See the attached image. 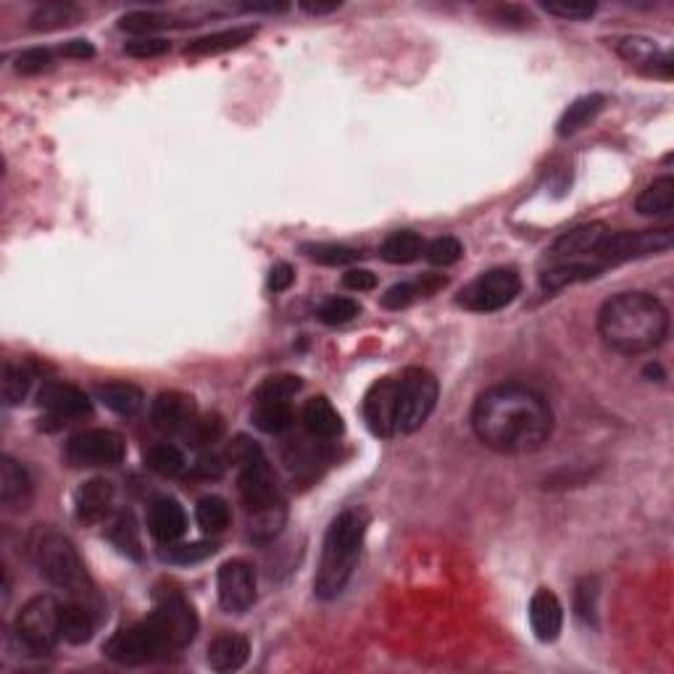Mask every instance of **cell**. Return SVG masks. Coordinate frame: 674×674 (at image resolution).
<instances>
[{
	"label": "cell",
	"mask_w": 674,
	"mask_h": 674,
	"mask_svg": "<svg viewBox=\"0 0 674 674\" xmlns=\"http://www.w3.org/2000/svg\"><path fill=\"white\" fill-rule=\"evenodd\" d=\"M472 430L490 451L524 456L548 443L553 411L538 390L524 385H495L474 401Z\"/></svg>",
	"instance_id": "cell-1"
},
{
	"label": "cell",
	"mask_w": 674,
	"mask_h": 674,
	"mask_svg": "<svg viewBox=\"0 0 674 674\" xmlns=\"http://www.w3.org/2000/svg\"><path fill=\"white\" fill-rule=\"evenodd\" d=\"M598 332L603 343L619 353H648L669 335L667 306L651 293H619L598 311Z\"/></svg>",
	"instance_id": "cell-2"
},
{
	"label": "cell",
	"mask_w": 674,
	"mask_h": 674,
	"mask_svg": "<svg viewBox=\"0 0 674 674\" xmlns=\"http://www.w3.org/2000/svg\"><path fill=\"white\" fill-rule=\"evenodd\" d=\"M369 517L364 509H348L337 514L327 527L322 543V559L314 577V593L322 601H332L351 582L356 564H359L361 545L366 538Z\"/></svg>",
	"instance_id": "cell-3"
},
{
	"label": "cell",
	"mask_w": 674,
	"mask_h": 674,
	"mask_svg": "<svg viewBox=\"0 0 674 674\" xmlns=\"http://www.w3.org/2000/svg\"><path fill=\"white\" fill-rule=\"evenodd\" d=\"M27 545L35 567L51 585H56L58 590H66L74 598H85V601L95 598L93 580L87 574L85 561L79 559L77 548L66 535L40 524L32 530Z\"/></svg>",
	"instance_id": "cell-4"
},
{
	"label": "cell",
	"mask_w": 674,
	"mask_h": 674,
	"mask_svg": "<svg viewBox=\"0 0 674 674\" xmlns=\"http://www.w3.org/2000/svg\"><path fill=\"white\" fill-rule=\"evenodd\" d=\"M172 643L166 640L156 619L148 617L143 622H135L124 630L114 632L111 638L103 643V653L116 664L124 667H143L153 661L164 659L166 653H172Z\"/></svg>",
	"instance_id": "cell-5"
},
{
	"label": "cell",
	"mask_w": 674,
	"mask_h": 674,
	"mask_svg": "<svg viewBox=\"0 0 674 674\" xmlns=\"http://www.w3.org/2000/svg\"><path fill=\"white\" fill-rule=\"evenodd\" d=\"M438 380L422 366H409L398 377V430H422L438 406Z\"/></svg>",
	"instance_id": "cell-6"
},
{
	"label": "cell",
	"mask_w": 674,
	"mask_h": 674,
	"mask_svg": "<svg viewBox=\"0 0 674 674\" xmlns=\"http://www.w3.org/2000/svg\"><path fill=\"white\" fill-rule=\"evenodd\" d=\"M522 293V277L511 266H498L488 269L480 277H474L459 293V306L474 314H493V311L506 309L509 303L517 301Z\"/></svg>",
	"instance_id": "cell-7"
},
{
	"label": "cell",
	"mask_w": 674,
	"mask_h": 674,
	"mask_svg": "<svg viewBox=\"0 0 674 674\" xmlns=\"http://www.w3.org/2000/svg\"><path fill=\"white\" fill-rule=\"evenodd\" d=\"M58 611H61V603H56V598L35 596L16 614L14 632L29 653L45 656L56 648V643L61 640Z\"/></svg>",
	"instance_id": "cell-8"
},
{
	"label": "cell",
	"mask_w": 674,
	"mask_h": 674,
	"mask_svg": "<svg viewBox=\"0 0 674 674\" xmlns=\"http://www.w3.org/2000/svg\"><path fill=\"white\" fill-rule=\"evenodd\" d=\"M674 243V232L669 227L661 230H640V232H609V237L603 240L598 248L596 261L609 269V266H619L624 261L646 259V256H656L661 251H669Z\"/></svg>",
	"instance_id": "cell-9"
},
{
	"label": "cell",
	"mask_w": 674,
	"mask_h": 674,
	"mask_svg": "<svg viewBox=\"0 0 674 674\" xmlns=\"http://www.w3.org/2000/svg\"><path fill=\"white\" fill-rule=\"evenodd\" d=\"M66 459L72 467H93V469H111L119 467L127 453L124 438L114 430H82L66 440Z\"/></svg>",
	"instance_id": "cell-10"
},
{
	"label": "cell",
	"mask_w": 674,
	"mask_h": 674,
	"mask_svg": "<svg viewBox=\"0 0 674 674\" xmlns=\"http://www.w3.org/2000/svg\"><path fill=\"white\" fill-rule=\"evenodd\" d=\"M166 640L172 643L174 651L187 648L198 635V614H195L193 603L182 596L180 590H158L156 593V609L151 614Z\"/></svg>",
	"instance_id": "cell-11"
},
{
	"label": "cell",
	"mask_w": 674,
	"mask_h": 674,
	"mask_svg": "<svg viewBox=\"0 0 674 674\" xmlns=\"http://www.w3.org/2000/svg\"><path fill=\"white\" fill-rule=\"evenodd\" d=\"M364 422L374 438H395L398 435V377H382L366 390L361 406Z\"/></svg>",
	"instance_id": "cell-12"
},
{
	"label": "cell",
	"mask_w": 674,
	"mask_h": 674,
	"mask_svg": "<svg viewBox=\"0 0 674 674\" xmlns=\"http://www.w3.org/2000/svg\"><path fill=\"white\" fill-rule=\"evenodd\" d=\"M219 603L227 614H245L256 603V572L248 561H224L216 574Z\"/></svg>",
	"instance_id": "cell-13"
},
{
	"label": "cell",
	"mask_w": 674,
	"mask_h": 674,
	"mask_svg": "<svg viewBox=\"0 0 674 674\" xmlns=\"http://www.w3.org/2000/svg\"><path fill=\"white\" fill-rule=\"evenodd\" d=\"M37 401L58 422H72L93 414V403L85 390L74 388L69 382H45L37 393Z\"/></svg>",
	"instance_id": "cell-14"
},
{
	"label": "cell",
	"mask_w": 674,
	"mask_h": 674,
	"mask_svg": "<svg viewBox=\"0 0 674 674\" xmlns=\"http://www.w3.org/2000/svg\"><path fill=\"white\" fill-rule=\"evenodd\" d=\"M609 232L611 230L603 222L577 224V227L567 230L556 243H553L551 256L556 261H580V259L596 261L598 248H601L603 240L609 237Z\"/></svg>",
	"instance_id": "cell-15"
},
{
	"label": "cell",
	"mask_w": 674,
	"mask_h": 674,
	"mask_svg": "<svg viewBox=\"0 0 674 674\" xmlns=\"http://www.w3.org/2000/svg\"><path fill=\"white\" fill-rule=\"evenodd\" d=\"M195 416V401L180 390H164L151 403V422L161 432H187Z\"/></svg>",
	"instance_id": "cell-16"
},
{
	"label": "cell",
	"mask_w": 674,
	"mask_h": 674,
	"mask_svg": "<svg viewBox=\"0 0 674 674\" xmlns=\"http://www.w3.org/2000/svg\"><path fill=\"white\" fill-rule=\"evenodd\" d=\"M148 530H151L153 540L161 545H174L177 540L185 538L187 514L180 501L169 498V495L156 498L148 509Z\"/></svg>",
	"instance_id": "cell-17"
},
{
	"label": "cell",
	"mask_w": 674,
	"mask_h": 674,
	"mask_svg": "<svg viewBox=\"0 0 674 674\" xmlns=\"http://www.w3.org/2000/svg\"><path fill=\"white\" fill-rule=\"evenodd\" d=\"M617 53L627 58L630 64L640 66L643 72L669 77L672 74V56L667 51H659V45L646 37H619L614 43Z\"/></svg>",
	"instance_id": "cell-18"
},
{
	"label": "cell",
	"mask_w": 674,
	"mask_h": 674,
	"mask_svg": "<svg viewBox=\"0 0 674 674\" xmlns=\"http://www.w3.org/2000/svg\"><path fill=\"white\" fill-rule=\"evenodd\" d=\"M530 624L540 643H553L564 627V606L548 588H540L530 601Z\"/></svg>",
	"instance_id": "cell-19"
},
{
	"label": "cell",
	"mask_w": 674,
	"mask_h": 674,
	"mask_svg": "<svg viewBox=\"0 0 674 674\" xmlns=\"http://www.w3.org/2000/svg\"><path fill=\"white\" fill-rule=\"evenodd\" d=\"M0 501L11 511H24L32 503L29 472L11 456L0 459Z\"/></svg>",
	"instance_id": "cell-20"
},
{
	"label": "cell",
	"mask_w": 674,
	"mask_h": 674,
	"mask_svg": "<svg viewBox=\"0 0 674 674\" xmlns=\"http://www.w3.org/2000/svg\"><path fill=\"white\" fill-rule=\"evenodd\" d=\"M114 506V482L101 480H87L82 488L77 490V517L79 522L95 524L103 522L108 517V511Z\"/></svg>",
	"instance_id": "cell-21"
},
{
	"label": "cell",
	"mask_w": 674,
	"mask_h": 674,
	"mask_svg": "<svg viewBox=\"0 0 674 674\" xmlns=\"http://www.w3.org/2000/svg\"><path fill=\"white\" fill-rule=\"evenodd\" d=\"M251 656V643L237 632H222L208 643V664L216 672H237Z\"/></svg>",
	"instance_id": "cell-22"
},
{
	"label": "cell",
	"mask_w": 674,
	"mask_h": 674,
	"mask_svg": "<svg viewBox=\"0 0 674 674\" xmlns=\"http://www.w3.org/2000/svg\"><path fill=\"white\" fill-rule=\"evenodd\" d=\"M606 272L598 261L580 259V261H556L551 269H545L540 274V285L548 290V293H556V290H564L569 285H577V282L596 280Z\"/></svg>",
	"instance_id": "cell-23"
},
{
	"label": "cell",
	"mask_w": 674,
	"mask_h": 674,
	"mask_svg": "<svg viewBox=\"0 0 674 674\" xmlns=\"http://www.w3.org/2000/svg\"><path fill=\"white\" fill-rule=\"evenodd\" d=\"M301 422L314 438L335 440L343 435V416L337 414L335 406L324 395H316V398L306 401L301 411Z\"/></svg>",
	"instance_id": "cell-24"
},
{
	"label": "cell",
	"mask_w": 674,
	"mask_h": 674,
	"mask_svg": "<svg viewBox=\"0 0 674 674\" xmlns=\"http://www.w3.org/2000/svg\"><path fill=\"white\" fill-rule=\"evenodd\" d=\"M256 35H259V27H251V24H248V27L222 29V32H214V35L193 40V43L185 48V53L187 56H216V53L235 51L240 45L251 43Z\"/></svg>",
	"instance_id": "cell-25"
},
{
	"label": "cell",
	"mask_w": 674,
	"mask_h": 674,
	"mask_svg": "<svg viewBox=\"0 0 674 674\" xmlns=\"http://www.w3.org/2000/svg\"><path fill=\"white\" fill-rule=\"evenodd\" d=\"M95 393H98V401L106 409L122 416H135L145 403L143 390L132 385V382H103V385H98Z\"/></svg>",
	"instance_id": "cell-26"
},
{
	"label": "cell",
	"mask_w": 674,
	"mask_h": 674,
	"mask_svg": "<svg viewBox=\"0 0 674 674\" xmlns=\"http://www.w3.org/2000/svg\"><path fill=\"white\" fill-rule=\"evenodd\" d=\"M58 630H61V640L72 643V646H82L93 638V614L82 603H64L58 611Z\"/></svg>",
	"instance_id": "cell-27"
},
{
	"label": "cell",
	"mask_w": 674,
	"mask_h": 674,
	"mask_svg": "<svg viewBox=\"0 0 674 674\" xmlns=\"http://www.w3.org/2000/svg\"><path fill=\"white\" fill-rule=\"evenodd\" d=\"M440 287H445V277H438V274H424L422 280L401 282V285L390 287L388 293L382 295V306L390 311H401L406 309V306H411L416 298L438 293Z\"/></svg>",
	"instance_id": "cell-28"
},
{
	"label": "cell",
	"mask_w": 674,
	"mask_h": 674,
	"mask_svg": "<svg viewBox=\"0 0 674 674\" xmlns=\"http://www.w3.org/2000/svg\"><path fill=\"white\" fill-rule=\"evenodd\" d=\"M603 106H606V95L601 93L582 95V98H577L574 103H569V108L559 119V135L569 137L574 135V132H580L582 127H588V124L601 114Z\"/></svg>",
	"instance_id": "cell-29"
},
{
	"label": "cell",
	"mask_w": 674,
	"mask_h": 674,
	"mask_svg": "<svg viewBox=\"0 0 674 674\" xmlns=\"http://www.w3.org/2000/svg\"><path fill=\"white\" fill-rule=\"evenodd\" d=\"M674 208V177L664 174L659 180H653L651 185L638 195L635 201V211L640 216H667Z\"/></svg>",
	"instance_id": "cell-30"
},
{
	"label": "cell",
	"mask_w": 674,
	"mask_h": 674,
	"mask_svg": "<svg viewBox=\"0 0 674 674\" xmlns=\"http://www.w3.org/2000/svg\"><path fill=\"white\" fill-rule=\"evenodd\" d=\"M424 240L419 232L401 230L385 237V243L380 245V256L388 264H411L424 253Z\"/></svg>",
	"instance_id": "cell-31"
},
{
	"label": "cell",
	"mask_w": 674,
	"mask_h": 674,
	"mask_svg": "<svg viewBox=\"0 0 674 674\" xmlns=\"http://www.w3.org/2000/svg\"><path fill=\"white\" fill-rule=\"evenodd\" d=\"M287 522V506L285 503H277V506H269V509L253 511L248 514V535H251L253 543H272L277 535L282 532Z\"/></svg>",
	"instance_id": "cell-32"
},
{
	"label": "cell",
	"mask_w": 674,
	"mask_h": 674,
	"mask_svg": "<svg viewBox=\"0 0 674 674\" xmlns=\"http://www.w3.org/2000/svg\"><path fill=\"white\" fill-rule=\"evenodd\" d=\"M108 540L130 559H143V543H140V530L130 511H119L111 524H108Z\"/></svg>",
	"instance_id": "cell-33"
},
{
	"label": "cell",
	"mask_w": 674,
	"mask_h": 674,
	"mask_svg": "<svg viewBox=\"0 0 674 674\" xmlns=\"http://www.w3.org/2000/svg\"><path fill=\"white\" fill-rule=\"evenodd\" d=\"M195 522L206 535H219L232 522L230 503L219 495H203L201 501L195 503Z\"/></svg>",
	"instance_id": "cell-34"
},
{
	"label": "cell",
	"mask_w": 674,
	"mask_h": 674,
	"mask_svg": "<svg viewBox=\"0 0 674 674\" xmlns=\"http://www.w3.org/2000/svg\"><path fill=\"white\" fill-rule=\"evenodd\" d=\"M82 19V8L74 6V3H45L32 14L29 19V27L35 29V32H51V29H61V27H72Z\"/></svg>",
	"instance_id": "cell-35"
},
{
	"label": "cell",
	"mask_w": 674,
	"mask_h": 674,
	"mask_svg": "<svg viewBox=\"0 0 674 674\" xmlns=\"http://www.w3.org/2000/svg\"><path fill=\"white\" fill-rule=\"evenodd\" d=\"M295 414L290 409V403L282 401H266V403H256V409H253V424L259 427L261 432L266 435H282L293 427Z\"/></svg>",
	"instance_id": "cell-36"
},
{
	"label": "cell",
	"mask_w": 674,
	"mask_h": 674,
	"mask_svg": "<svg viewBox=\"0 0 674 674\" xmlns=\"http://www.w3.org/2000/svg\"><path fill=\"white\" fill-rule=\"evenodd\" d=\"M32 388V374L27 366L14 364V361H3V374H0V395L6 406H19L27 398Z\"/></svg>",
	"instance_id": "cell-37"
},
{
	"label": "cell",
	"mask_w": 674,
	"mask_h": 674,
	"mask_svg": "<svg viewBox=\"0 0 674 674\" xmlns=\"http://www.w3.org/2000/svg\"><path fill=\"white\" fill-rule=\"evenodd\" d=\"M145 467L151 469V472L161 474V477H180L185 472L187 461L185 453L177 445L158 443L145 451Z\"/></svg>",
	"instance_id": "cell-38"
},
{
	"label": "cell",
	"mask_w": 674,
	"mask_h": 674,
	"mask_svg": "<svg viewBox=\"0 0 674 674\" xmlns=\"http://www.w3.org/2000/svg\"><path fill=\"white\" fill-rule=\"evenodd\" d=\"M303 380L298 374H272L261 382L256 393H253V401L266 403V401H282L287 403L293 395L301 393Z\"/></svg>",
	"instance_id": "cell-39"
},
{
	"label": "cell",
	"mask_w": 674,
	"mask_h": 674,
	"mask_svg": "<svg viewBox=\"0 0 674 674\" xmlns=\"http://www.w3.org/2000/svg\"><path fill=\"white\" fill-rule=\"evenodd\" d=\"M303 253H309V259L322 266L353 264V261H359V256H361L356 248H351V245H340V243H309V245H303Z\"/></svg>",
	"instance_id": "cell-40"
},
{
	"label": "cell",
	"mask_w": 674,
	"mask_h": 674,
	"mask_svg": "<svg viewBox=\"0 0 674 674\" xmlns=\"http://www.w3.org/2000/svg\"><path fill=\"white\" fill-rule=\"evenodd\" d=\"M166 27H172V19L164 14H156V11H132V14L122 16V22H119V29L140 37H153V32Z\"/></svg>",
	"instance_id": "cell-41"
},
{
	"label": "cell",
	"mask_w": 674,
	"mask_h": 674,
	"mask_svg": "<svg viewBox=\"0 0 674 674\" xmlns=\"http://www.w3.org/2000/svg\"><path fill=\"white\" fill-rule=\"evenodd\" d=\"M361 314V306L353 298H343V295H335V298H327V301L319 306V319L330 327L337 324L353 322L356 316Z\"/></svg>",
	"instance_id": "cell-42"
},
{
	"label": "cell",
	"mask_w": 674,
	"mask_h": 674,
	"mask_svg": "<svg viewBox=\"0 0 674 674\" xmlns=\"http://www.w3.org/2000/svg\"><path fill=\"white\" fill-rule=\"evenodd\" d=\"M424 256H427V261L435 266H451L464 256V245H461V240H456V237L451 235L435 237L432 243L424 245Z\"/></svg>",
	"instance_id": "cell-43"
},
{
	"label": "cell",
	"mask_w": 674,
	"mask_h": 674,
	"mask_svg": "<svg viewBox=\"0 0 674 674\" xmlns=\"http://www.w3.org/2000/svg\"><path fill=\"white\" fill-rule=\"evenodd\" d=\"M596 598H598L596 580H593V577H582V580L577 582V588H574V611H577V617H580L585 624L596 622Z\"/></svg>",
	"instance_id": "cell-44"
},
{
	"label": "cell",
	"mask_w": 674,
	"mask_h": 674,
	"mask_svg": "<svg viewBox=\"0 0 674 674\" xmlns=\"http://www.w3.org/2000/svg\"><path fill=\"white\" fill-rule=\"evenodd\" d=\"M224 424L219 416H195V422L190 424V430L185 432L187 438L193 440L195 448H201V445H211L216 440L222 438Z\"/></svg>",
	"instance_id": "cell-45"
},
{
	"label": "cell",
	"mask_w": 674,
	"mask_h": 674,
	"mask_svg": "<svg viewBox=\"0 0 674 674\" xmlns=\"http://www.w3.org/2000/svg\"><path fill=\"white\" fill-rule=\"evenodd\" d=\"M219 551L216 543H185V545H169V553L166 559L174 561V564H198V561H206L208 556H214Z\"/></svg>",
	"instance_id": "cell-46"
},
{
	"label": "cell",
	"mask_w": 674,
	"mask_h": 674,
	"mask_svg": "<svg viewBox=\"0 0 674 674\" xmlns=\"http://www.w3.org/2000/svg\"><path fill=\"white\" fill-rule=\"evenodd\" d=\"M545 11L559 19H569V22H585L596 14V3H582V0H559V3H545Z\"/></svg>",
	"instance_id": "cell-47"
},
{
	"label": "cell",
	"mask_w": 674,
	"mask_h": 674,
	"mask_svg": "<svg viewBox=\"0 0 674 674\" xmlns=\"http://www.w3.org/2000/svg\"><path fill=\"white\" fill-rule=\"evenodd\" d=\"M169 48L172 45L164 37H135V40L124 45V53L132 58H158L169 53Z\"/></svg>",
	"instance_id": "cell-48"
},
{
	"label": "cell",
	"mask_w": 674,
	"mask_h": 674,
	"mask_svg": "<svg viewBox=\"0 0 674 674\" xmlns=\"http://www.w3.org/2000/svg\"><path fill=\"white\" fill-rule=\"evenodd\" d=\"M53 53L48 48H29V51L16 56V72L22 74H40L45 69H51Z\"/></svg>",
	"instance_id": "cell-49"
},
{
	"label": "cell",
	"mask_w": 674,
	"mask_h": 674,
	"mask_svg": "<svg viewBox=\"0 0 674 674\" xmlns=\"http://www.w3.org/2000/svg\"><path fill=\"white\" fill-rule=\"evenodd\" d=\"M343 285L356 293H366V290L377 287V274H372L369 269H348L343 274Z\"/></svg>",
	"instance_id": "cell-50"
},
{
	"label": "cell",
	"mask_w": 674,
	"mask_h": 674,
	"mask_svg": "<svg viewBox=\"0 0 674 674\" xmlns=\"http://www.w3.org/2000/svg\"><path fill=\"white\" fill-rule=\"evenodd\" d=\"M295 282V272L290 264H274L269 272V290L272 293H285L287 287Z\"/></svg>",
	"instance_id": "cell-51"
},
{
	"label": "cell",
	"mask_w": 674,
	"mask_h": 674,
	"mask_svg": "<svg viewBox=\"0 0 674 674\" xmlns=\"http://www.w3.org/2000/svg\"><path fill=\"white\" fill-rule=\"evenodd\" d=\"M61 56L64 58H93L95 56V48L87 40H72V43H66L64 48H61Z\"/></svg>",
	"instance_id": "cell-52"
},
{
	"label": "cell",
	"mask_w": 674,
	"mask_h": 674,
	"mask_svg": "<svg viewBox=\"0 0 674 674\" xmlns=\"http://www.w3.org/2000/svg\"><path fill=\"white\" fill-rule=\"evenodd\" d=\"M195 469H198V474H203V477H219L224 467L216 456H203V459L195 464Z\"/></svg>",
	"instance_id": "cell-53"
},
{
	"label": "cell",
	"mask_w": 674,
	"mask_h": 674,
	"mask_svg": "<svg viewBox=\"0 0 674 674\" xmlns=\"http://www.w3.org/2000/svg\"><path fill=\"white\" fill-rule=\"evenodd\" d=\"M337 8H340V3H303V11H309V14H330Z\"/></svg>",
	"instance_id": "cell-54"
}]
</instances>
